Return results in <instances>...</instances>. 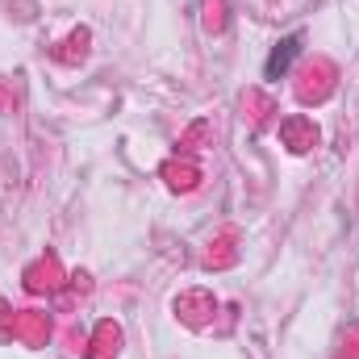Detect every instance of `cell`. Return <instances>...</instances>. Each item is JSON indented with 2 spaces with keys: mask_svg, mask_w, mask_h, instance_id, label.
Here are the masks:
<instances>
[{
  "mask_svg": "<svg viewBox=\"0 0 359 359\" xmlns=\"http://www.w3.org/2000/svg\"><path fill=\"white\" fill-rule=\"evenodd\" d=\"M305 50V34L301 29H292L288 38H280L276 46H271V55H268V63H264V76L268 80H284L288 72H292V63H297V55Z\"/></svg>",
  "mask_w": 359,
  "mask_h": 359,
  "instance_id": "cell-1",
  "label": "cell"
}]
</instances>
